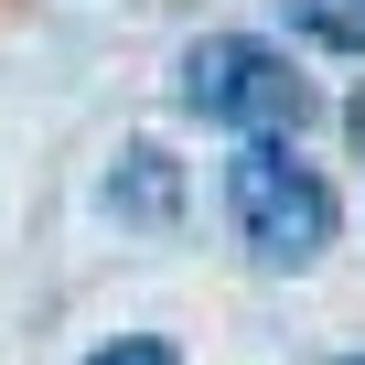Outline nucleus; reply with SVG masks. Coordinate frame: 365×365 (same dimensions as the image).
I'll list each match as a JSON object with an SVG mask.
<instances>
[{"label":"nucleus","mask_w":365,"mask_h":365,"mask_svg":"<svg viewBox=\"0 0 365 365\" xmlns=\"http://www.w3.org/2000/svg\"><path fill=\"white\" fill-rule=\"evenodd\" d=\"M108 205H118V215H172V161H161V150H129L118 182H108Z\"/></svg>","instance_id":"7ed1b4c3"},{"label":"nucleus","mask_w":365,"mask_h":365,"mask_svg":"<svg viewBox=\"0 0 365 365\" xmlns=\"http://www.w3.org/2000/svg\"><path fill=\"white\" fill-rule=\"evenodd\" d=\"M290 22L333 54H365V0H290Z\"/></svg>","instance_id":"20e7f679"},{"label":"nucleus","mask_w":365,"mask_h":365,"mask_svg":"<svg viewBox=\"0 0 365 365\" xmlns=\"http://www.w3.org/2000/svg\"><path fill=\"white\" fill-rule=\"evenodd\" d=\"M182 108L215 118V129H247V140H279V129H301L312 97H301L290 54H269L258 33H205L182 54Z\"/></svg>","instance_id":"f03ea898"},{"label":"nucleus","mask_w":365,"mask_h":365,"mask_svg":"<svg viewBox=\"0 0 365 365\" xmlns=\"http://www.w3.org/2000/svg\"><path fill=\"white\" fill-rule=\"evenodd\" d=\"M86 365H172V344H150V333H118V344H97Z\"/></svg>","instance_id":"39448f33"},{"label":"nucleus","mask_w":365,"mask_h":365,"mask_svg":"<svg viewBox=\"0 0 365 365\" xmlns=\"http://www.w3.org/2000/svg\"><path fill=\"white\" fill-rule=\"evenodd\" d=\"M226 215H237V237H247L258 269H312V258L333 247V182H322L301 150L247 140V150L226 161Z\"/></svg>","instance_id":"f257e3e1"},{"label":"nucleus","mask_w":365,"mask_h":365,"mask_svg":"<svg viewBox=\"0 0 365 365\" xmlns=\"http://www.w3.org/2000/svg\"><path fill=\"white\" fill-rule=\"evenodd\" d=\"M354 365H365V354H354Z\"/></svg>","instance_id":"0eeeda50"},{"label":"nucleus","mask_w":365,"mask_h":365,"mask_svg":"<svg viewBox=\"0 0 365 365\" xmlns=\"http://www.w3.org/2000/svg\"><path fill=\"white\" fill-rule=\"evenodd\" d=\"M354 129H365V97H354Z\"/></svg>","instance_id":"423d86ee"}]
</instances>
